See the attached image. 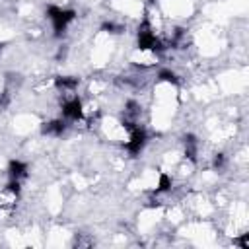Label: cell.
<instances>
[{
	"instance_id": "1",
	"label": "cell",
	"mask_w": 249,
	"mask_h": 249,
	"mask_svg": "<svg viewBox=\"0 0 249 249\" xmlns=\"http://www.w3.org/2000/svg\"><path fill=\"white\" fill-rule=\"evenodd\" d=\"M19 181L10 179V183L0 191V218L12 214V210L16 208V200L19 196Z\"/></svg>"
},
{
	"instance_id": "2",
	"label": "cell",
	"mask_w": 249,
	"mask_h": 249,
	"mask_svg": "<svg viewBox=\"0 0 249 249\" xmlns=\"http://www.w3.org/2000/svg\"><path fill=\"white\" fill-rule=\"evenodd\" d=\"M138 49L140 51H154V53L163 49L161 43H160V39L154 35L152 25H150L148 19H144L140 23V27H138Z\"/></svg>"
},
{
	"instance_id": "3",
	"label": "cell",
	"mask_w": 249,
	"mask_h": 249,
	"mask_svg": "<svg viewBox=\"0 0 249 249\" xmlns=\"http://www.w3.org/2000/svg\"><path fill=\"white\" fill-rule=\"evenodd\" d=\"M47 16H49V19L53 21V27H54L56 35H60V33L68 27V23L76 18V12H74V10H62V8H58V6H49V8H47Z\"/></svg>"
},
{
	"instance_id": "4",
	"label": "cell",
	"mask_w": 249,
	"mask_h": 249,
	"mask_svg": "<svg viewBox=\"0 0 249 249\" xmlns=\"http://www.w3.org/2000/svg\"><path fill=\"white\" fill-rule=\"evenodd\" d=\"M144 144H146V132H144V128L134 126V128L130 130V138H128V142L124 144L126 152L134 156V154H138V152L144 148Z\"/></svg>"
},
{
	"instance_id": "5",
	"label": "cell",
	"mask_w": 249,
	"mask_h": 249,
	"mask_svg": "<svg viewBox=\"0 0 249 249\" xmlns=\"http://www.w3.org/2000/svg\"><path fill=\"white\" fill-rule=\"evenodd\" d=\"M62 115L70 121H82L84 119V109H82V101L78 97H72L68 101H64L62 105Z\"/></svg>"
},
{
	"instance_id": "6",
	"label": "cell",
	"mask_w": 249,
	"mask_h": 249,
	"mask_svg": "<svg viewBox=\"0 0 249 249\" xmlns=\"http://www.w3.org/2000/svg\"><path fill=\"white\" fill-rule=\"evenodd\" d=\"M8 175H10V179H16V181L23 179L27 175V163H23L19 160H12L8 163Z\"/></svg>"
},
{
	"instance_id": "7",
	"label": "cell",
	"mask_w": 249,
	"mask_h": 249,
	"mask_svg": "<svg viewBox=\"0 0 249 249\" xmlns=\"http://www.w3.org/2000/svg\"><path fill=\"white\" fill-rule=\"evenodd\" d=\"M64 128H66L64 121H60V119H54V121H49V123H45L41 130H43V134H51V136H60V134L64 132Z\"/></svg>"
},
{
	"instance_id": "8",
	"label": "cell",
	"mask_w": 249,
	"mask_h": 249,
	"mask_svg": "<svg viewBox=\"0 0 249 249\" xmlns=\"http://www.w3.org/2000/svg\"><path fill=\"white\" fill-rule=\"evenodd\" d=\"M54 86L62 91H74L78 88V78L74 76H58L54 78Z\"/></svg>"
},
{
	"instance_id": "9",
	"label": "cell",
	"mask_w": 249,
	"mask_h": 249,
	"mask_svg": "<svg viewBox=\"0 0 249 249\" xmlns=\"http://www.w3.org/2000/svg\"><path fill=\"white\" fill-rule=\"evenodd\" d=\"M185 154H187L189 160L195 161V158H196V138L193 134H187L185 136Z\"/></svg>"
},
{
	"instance_id": "10",
	"label": "cell",
	"mask_w": 249,
	"mask_h": 249,
	"mask_svg": "<svg viewBox=\"0 0 249 249\" xmlns=\"http://www.w3.org/2000/svg\"><path fill=\"white\" fill-rule=\"evenodd\" d=\"M171 189V177L167 173H160V179H158V187H156V193H165Z\"/></svg>"
},
{
	"instance_id": "11",
	"label": "cell",
	"mask_w": 249,
	"mask_h": 249,
	"mask_svg": "<svg viewBox=\"0 0 249 249\" xmlns=\"http://www.w3.org/2000/svg\"><path fill=\"white\" fill-rule=\"evenodd\" d=\"M158 78L161 80V82H169V84H177V76L171 72V70H160V74H158Z\"/></svg>"
},
{
	"instance_id": "12",
	"label": "cell",
	"mask_w": 249,
	"mask_h": 249,
	"mask_svg": "<svg viewBox=\"0 0 249 249\" xmlns=\"http://www.w3.org/2000/svg\"><path fill=\"white\" fill-rule=\"evenodd\" d=\"M224 165V154H216L214 158V167H222Z\"/></svg>"
}]
</instances>
